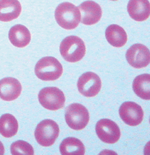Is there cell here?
<instances>
[{
	"instance_id": "obj_10",
	"label": "cell",
	"mask_w": 150,
	"mask_h": 155,
	"mask_svg": "<svg viewBox=\"0 0 150 155\" xmlns=\"http://www.w3.org/2000/svg\"><path fill=\"white\" fill-rule=\"evenodd\" d=\"M120 116L128 126L135 127L140 124L143 120V110L138 104L134 102H125L119 109Z\"/></svg>"
},
{
	"instance_id": "obj_19",
	"label": "cell",
	"mask_w": 150,
	"mask_h": 155,
	"mask_svg": "<svg viewBox=\"0 0 150 155\" xmlns=\"http://www.w3.org/2000/svg\"><path fill=\"white\" fill-rule=\"evenodd\" d=\"M133 88L135 94L144 100H150V75L143 74L134 79Z\"/></svg>"
},
{
	"instance_id": "obj_20",
	"label": "cell",
	"mask_w": 150,
	"mask_h": 155,
	"mask_svg": "<svg viewBox=\"0 0 150 155\" xmlns=\"http://www.w3.org/2000/svg\"><path fill=\"white\" fill-rule=\"evenodd\" d=\"M10 151L13 155H34V150L31 144L22 140L13 143L10 146Z\"/></svg>"
},
{
	"instance_id": "obj_6",
	"label": "cell",
	"mask_w": 150,
	"mask_h": 155,
	"mask_svg": "<svg viewBox=\"0 0 150 155\" xmlns=\"http://www.w3.org/2000/svg\"><path fill=\"white\" fill-rule=\"evenodd\" d=\"M38 98L42 107L51 111H57L62 109L65 103L64 93L55 87L43 88L39 93Z\"/></svg>"
},
{
	"instance_id": "obj_1",
	"label": "cell",
	"mask_w": 150,
	"mask_h": 155,
	"mask_svg": "<svg viewBox=\"0 0 150 155\" xmlns=\"http://www.w3.org/2000/svg\"><path fill=\"white\" fill-rule=\"evenodd\" d=\"M55 15L58 25L67 30L76 28L81 22V13L79 8L69 2L58 5Z\"/></svg>"
},
{
	"instance_id": "obj_2",
	"label": "cell",
	"mask_w": 150,
	"mask_h": 155,
	"mask_svg": "<svg viewBox=\"0 0 150 155\" xmlns=\"http://www.w3.org/2000/svg\"><path fill=\"white\" fill-rule=\"evenodd\" d=\"M63 72V66L57 58L44 57L37 61L35 73L42 81H55L60 78Z\"/></svg>"
},
{
	"instance_id": "obj_12",
	"label": "cell",
	"mask_w": 150,
	"mask_h": 155,
	"mask_svg": "<svg viewBox=\"0 0 150 155\" xmlns=\"http://www.w3.org/2000/svg\"><path fill=\"white\" fill-rule=\"evenodd\" d=\"M22 85L17 79L6 77L0 81V98L6 101H12L19 97Z\"/></svg>"
},
{
	"instance_id": "obj_21",
	"label": "cell",
	"mask_w": 150,
	"mask_h": 155,
	"mask_svg": "<svg viewBox=\"0 0 150 155\" xmlns=\"http://www.w3.org/2000/svg\"><path fill=\"white\" fill-rule=\"evenodd\" d=\"M5 152V149L3 143L0 141V155H3Z\"/></svg>"
},
{
	"instance_id": "obj_18",
	"label": "cell",
	"mask_w": 150,
	"mask_h": 155,
	"mask_svg": "<svg viewBox=\"0 0 150 155\" xmlns=\"http://www.w3.org/2000/svg\"><path fill=\"white\" fill-rule=\"evenodd\" d=\"M18 130V123L14 116L10 114L2 115L0 117V134L10 138L17 134Z\"/></svg>"
},
{
	"instance_id": "obj_5",
	"label": "cell",
	"mask_w": 150,
	"mask_h": 155,
	"mask_svg": "<svg viewBox=\"0 0 150 155\" xmlns=\"http://www.w3.org/2000/svg\"><path fill=\"white\" fill-rule=\"evenodd\" d=\"M88 109L79 103H73L66 108L65 120L71 129L80 130L84 129L89 122Z\"/></svg>"
},
{
	"instance_id": "obj_15",
	"label": "cell",
	"mask_w": 150,
	"mask_h": 155,
	"mask_svg": "<svg viewBox=\"0 0 150 155\" xmlns=\"http://www.w3.org/2000/svg\"><path fill=\"white\" fill-rule=\"evenodd\" d=\"M9 39L14 46L23 48L30 43L31 36L29 29L23 25H16L10 29Z\"/></svg>"
},
{
	"instance_id": "obj_22",
	"label": "cell",
	"mask_w": 150,
	"mask_h": 155,
	"mask_svg": "<svg viewBox=\"0 0 150 155\" xmlns=\"http://www.w3.org/2000/svg\"><path fill=\"white\" fill-rule=\"evenodd\" d=\"M111 1H117V0H111Z\"/></svg>"
},
{
	"instance_id": "obj_16",
	"label": "cell",
	"mask_w": 150,
	"mask_h": 155,
	"mask_svg": "<svg viewBox=\"0 0 150 155\" xmlns=\"http://www.w3.org/2000/svg\"><path fill=\"white\" fill-rule=\"evenodd\" d=\"M107 41L111 45L115 47H122L127 42V34L122 27L117 25H109L105 31Z\"/></svg>"
},
{
	"instance_id": "obj_7",
	"label": "cell",
	"mask_w": 150,
	"mask_h": 155,
	"mask_svg": "<svg viewBox=\"0 0 150 155\" xmlns=\"http://www.w3.org/2000/svg\"><path fill=\"white\" fill-rule=\"evenodd\" d=\"M96 133L98 138L107 143H115L118 141L121 132L116 122L109 119H101L96 123Z\"/></svg>"
},
{
	"instance_id": "obj_9",
	"label": "cell",
	"mask_w": 150,
	"mask_h": 155,
	"mask_svg": "<svg viewBox=\"0 0 150 155\" xmlns=\"http://www.w3.org/2000/svg\"><path fill=\"white\" fill-rule=\"evenodd\" d=\"M126 57L128 64L136 68L146 67L150 63L149 50L142 44H135L130 47Z\"/></svg>"
},
{
	"instance_id": "obj_8",
	"label": "cell",
	"mask_w": 150,
	"mask_h": 155,
	"mask_svg": "<svg viewBox=\"0 0 150 155\" xmlns=\"http://www.w3.org/2000/svg\"><path fill=\"white\" fill-rule=\"evenodd\" d=\"M77 88L79 92L86 97H95L101 89V80L96 74L87 72L79 78Z\"/></svg>"
},
{
	"instance_id": "obj_4",
	"label": "cell",
	"mask_w": 150,
	"mask_h": 155,
	"mask_svg": "<svg viewBox=\"0 0 150 155\" xmlns=\"http://www.w3.org/2000/svg\"><path fill=\"white\" fill-rule=\"evenodd\" d=\"M59 127L52 120H44L37 125L35 130L36 140L39 145L44 147L52 146L59 135Z\"/></svg>"
},
{
	"instance_id": "obj_17",
	"label": "cell",
	"mask_w": 150,
	"mask_h": 155,
	"mask_svg": "<svg viewBox=\"0 0 150 155\" xmlns=\"http://www.w3.org/2000/svg\"><path fill=\"white\" fill-rule=\"evenodd\" d=\"M62 155H84L85 147L81 141L75 137H67L60 145Z\"/></svg>"
},
{
	"instance_id": "obj_13",
	"label": "cell",
	"mask_w": 150,
	"mask_h": 155,
	"mask_svg": "<svg viewBox=\"0 0 150 155\" xmlns=\"http://www.w3.org/2000/svg\"><path fill=\"white\" fill-rule=\"evenodd\" d=\"M127 10L133 19L139 22L145 21L150 15L149 0H130Z\"/></svg>"
},
{
	"instance_id": "obj_14",
	"label": "cell",
	"mask_w": 150,
	"mask_h": 155,
	"mask_svg": "<svg viewBox=\"0 0 150 155\" xmlns=\"http://www.w3.org/2000/svg\"><path fill=\"white\" fill-rule=\"evenodd\" d=\"M22 7L18 0H0V21L9 22L19 17Z\"/></svg>"
},
{
	"instance_id": "obj_11",
	"label": "cell",
	"mask_w": 150,
	"mask_h": 155,
	"mask_svg": "<svg viewBox=\"0 0 150 155\" xmlns=\"http://www.w3.org/2000/svg\"><path fill=\"white\" fill-rule=\"evenodd\" d=\"M78 8L81 13V22L86 25L97 23L102 17L101 6L93 1H86L80 5Z\"/></svg>"
},
{
	"instance_id": "obj_3",
	"label": "cell",
	"mask_w": 150,
	"mask_h": 155,
	"mask_svg": "<svg viewBox=\"0 0 150 155\" xmlns=\"http://www.w3.org/2000/svg\"><path fill=\"white\" fill-rule=\"evenodd\" d=\"M60 52L62 57L69 62H77L84 57L86 46L84 41L76 36H70L61 42Z\"/></svg>"
}]
</instances>
